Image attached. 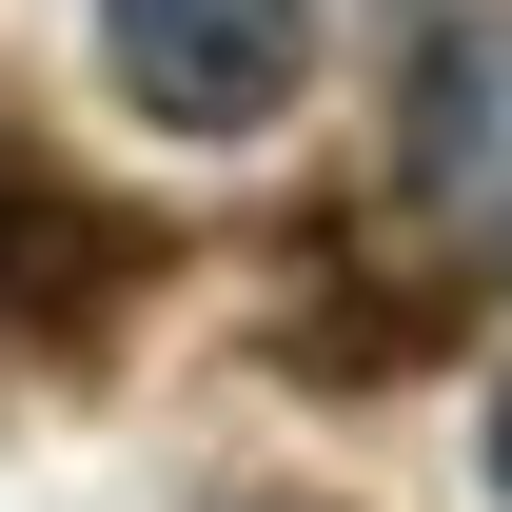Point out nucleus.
I'll list each match as a JSON object with an SVG mask.
<instances>
[{
	"label": "nucleus",
	"instance_id": "f257e3e1",
	"mask_svg": "<svg viewBox=\"0 0 512 512\" xmlns=\"http://www.w3.org/2000/svg\"><path fill=\"white\" fill-rule=\"evenodd\" d=\"M335 0H99V79L158 138H276Z\"/></svg>",
	"mask_w": 512,
	"mask_h": 512
},
{
	"label": "nucleus",
	"instance_id": "f03ea898",
	"mask_svg": "<svg viewBox=\"0 0 512 512\" xmlns=\"http://www.w3.org/2000/svg\"><path fill=\"white\" fill-rule=\"evenodd\" d=\"M197 512H335V493H276V473H256V493H197Z\"/></svg>",
	"mask_w": 512,
	"mask_h": 512
},
{
	"label": "nucleus",
	"instance_id": "7ed1b4c3",
	"mask_svg": "<svg viewBox=\"0 0 512 512\" xmlns=\"http://www.w3.org/2000/svg\"><path fill=\"white\" fill-rule=\"evenodd\" d=\"M493 512H512V375H493Z\"/></svg>",
	"mask_w": 512,
	"mask_h": 512
}]
</instances>
